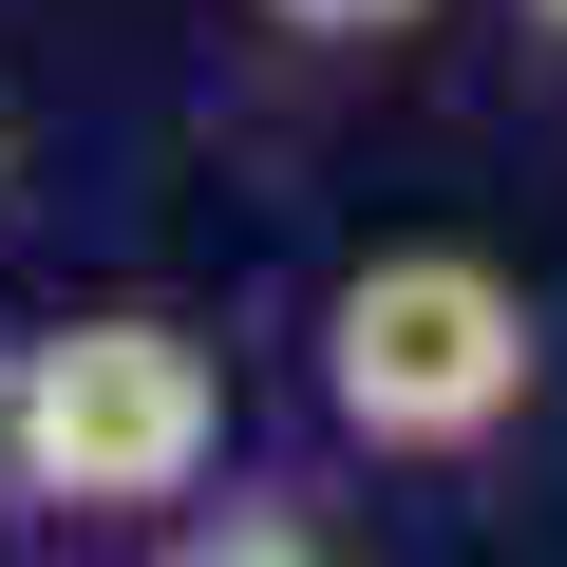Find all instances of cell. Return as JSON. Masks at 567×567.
I'll return each mask as SVG.
<instances>
[{
  "mask_svg": "<svg viewBox=\"0 0 567 567\" xmlns=\"http://www.w3.org/2000/svg\"><path fill=\"white\" fill-rule=\"evenodd\" d=\"M303 398L341 473H511L548 416V303L492 246H360L303 303Z\"/></svg>",
  "mask_w": 567,
  "mask_h": 567,
  "instance_id": "cell-1",
  "label": "cell"
},
{
  "mask_svg": "<svg viewBox=\"0 0 567 567\" xmlns=\"http://www.w3.org/2000/svg\"><path fill=\"white\" fill-rule=\"evenodd\" d=\"M227 473V341L171 303H76L0 341V529L152 548Z\"/></svg>",
  "mask_w": 567,
  "mask_h": 567,
  "instance_id": "cell-2",
  "label": "cell"
},
{
  "mask_svg": "<svg viewBox=\"0 0 567 567\" xmlns=\"http://www.w3.org/2000/svg\"><path fill=\"white\" fill-rule=\"evenodd\" d=\"M152 548H171V567H303V548H341V511H322L303 473H208Z\"/></svg>",
  "mask_w": 567,
  "mask_h": 567,
  "instance_id": "cell-3",
  "label": "cell"
},
{
  "mask_svg": "<svg viewBox=\"0 0 567 567\" xmlns=\"http://www.w3.org/2000/svg\"><path fill=\"white\" fill-rule=\"evenodd\" d=\"M246 20L284 39V58H379V39H416L435 0H246Z\"/></svg>",
  "mask_w": 567,
  "mask_h": 567,
  "instance_id": "cell-4",
  "label": "cell"
},
{
  "mask_svg": "<svg viewBox=\"0 0 567 567\" xmlns=\"http://www.w3.org/2000/svg\"><path fill=\"white\" fill-rule=\"evenodd\" d=\"M0 208H20V95H0Z\"/></svg>",
  "mask_w": 567,
  "mask_h": 567,
  "instance_id": "cell-5",
  "label": "cell"
},
{
  "mask_svg": "<svg viewBox=\"0 0 567 567\" xmlns=\"http://www.w3.org/2000/svg\"><path fill=\"white\" fill-rule=\"evenodd\" d=\"M511 20H529V39H548V58H567V0H511Z\"/></svg>",
  "mask_w": 567,
  "mask_h": 567,
  "instance_id": "cell-6",
  "label": "cell"
}]
</instances>
